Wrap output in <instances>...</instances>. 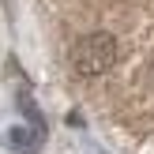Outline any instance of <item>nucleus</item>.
Masks as SVG:
<instances>
[{
	"label": "nucleus",
	"instance_id": "obj_1",
	"mask_svg": "<svg viewBox=\"0 0 154 154\" xmlns=\"http://www.w3.org/2000/svg\"><path fill=\"white\" fill-rule=\"evenodd\" d=\"M72 64L79 75H105L117 64V38L109 30H94V34L79 38L72 49Z\"/></svg>",
	"mask_w": 154,
	"mask_h": 154
},
{
	"label": "nucleus",
	"instance_id": "obj_2",
	"mask_svg": "<svg viewBox=\"0 0 154 154\" xmlns=\"http://www.w3.org/2000/svg\"><path fill=\"white\" fill-rule=\"evenodd\" d=\"M4 147L11 154H38V147H42V132L38 128H11V132H4Z\"/></svg>",
	"mask_w": 154,
	"mask_h": 154
},
{
	"label": "nucleus",
	"instance_id": "obj_3",
	"mask_svg": "<svg viewBox=\"0 0 154 154\" xmlns=\"http://www.w3.org/2000/svg\"><path fill=\"white\" fill-rule=\"evenodd\" d=\"M19 109H23V117L30 120V128H38V132L45 135V120H42V109L34 105V98H30V90H19Z\"/></svg>",
	"mask_w": 154,
	"mask_h": 154
}]
</instances>
